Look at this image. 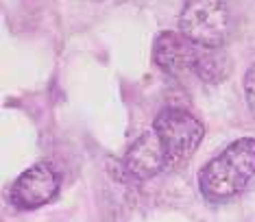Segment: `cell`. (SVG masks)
<instances>
[{
	"mask_svg": "<svg viewBox=\"0 0 255 222\" xmlns=\"http://www.w3.org/2000/svg\"><path fill=\"white\" fill-rule=\"evenodd\" d=\"M166 168H170V163H168L166 148L155 128L144 131L140 137H135V142L127 148L123 157V170L133 181H140V183L157 177Z\"/></svg>",
	"mask_w": 255,
	"mask_h": 222,
	"instance_id": "5b68a950",
	"label": "cell"
},
{
	"mask_svg": "<svg viewBox=\"0 0 255 222\" xmlns=\"http://www.w3.org/2000/svg\"><path fill=\"white\" fill-rule=\"evenodd\" d=\"M201 44L192 42L181 31H161L153 42V61L161 72L170 77H181L192 72Z\"/></svg>",
	"mask_w": 255,
	"mask_h": 222,
	"instance_id": "8992f818",
	"label": "cell"
},
{
	"mask_svg": "<svg viewBox=\"0 0 255 222\" xmlns=\"http://www.w3.org/2000/svg\"><path fill=\"white\" fill-rule=\"evenodd\" d=\"M59 185H61L59 172L48 161H39L13 181L11 203H13V207L22 209V212L39 209V207L48 205L57 196Z\"/></svg>",
	"mask_w": 255,
	"mask_h": 222,
	"instance_id": "277c9868",
	"label": "cell"
},
{
	"mask_svg": "<svg viewBox=\"0 0 255 222\" xmlns=\"http://www.w3.org/2000/svg\"><path fill=\"white\" fill-rule=\"evenodd\" d=\"M255 177V137L231 142L199 170V188L207 201H227L240 194Z\"/></svg>",
	"mask_w": 255,
	"mask_h": 222,
	"instance_id": "6da1fadb",
	"label": "cell"
},
{
	"mask_svg": "<svg viewBox=\"0 0 255 222\" xmlns=\"http://www.w3.org/2000/svg\"><path fill=\"white\" fill-rule=\"evenodd\" d=\"M153 128L157 131L168 155V163L179 166L188 161L201 146L205 137V126L199 118H194L190 111L179 107H166L157 113L153 122Z\"/></svg>",
	"mask_w": 255,
	"mask_h": 222,
	"instance_id": "3957f363",
	"label": "cell"
},
{
	"mask_svg": "<svg viewBox=\"0 0 255 222\" xmlns=\"http://www.w3.org/2000/svg\"><path fill=\"white\" fill-rule=\"evenodd\" d=\"M179 31L201 46L223 48L231 33L229 0H185Z\"/></svg>",
	"mask_w": 255,
	"mask_h": 222,
	"instance_id": "7a4b0ae2",
	"label": "cell"
},
{
	"mask_svg": "<svg viewBox=\"0 0 255 222\" xmlns=\"http://www.w3.org/2000/svg\"><path fill=\"white\" fill-rule=\"evenodd\" d=\"M192 72L203 83H223L231 74V59L223 48H212V46H201L199 57H196Z\"/></svg>",
	"mask_w": 255,
	"mask_h": 222,
	"instance_id": "52a82bcc",
	"label": "cell"
},
{
	"mask_svg": "<svg viewBox=\"0 0 255 222\" xmlns=\"http://www.w3.org/2000/svg\"><path fill=\"white\" fill-rule=\"evenodd\" d=\"M245 96H247L249 111H251L255 118V63L249 66L247 74H245Z\"/></svg>",
	"mask_w": 255,
	"mask_h": 222,
	"instance_id": "ba28073f",
	"label": "cell"
}]
</instances>
